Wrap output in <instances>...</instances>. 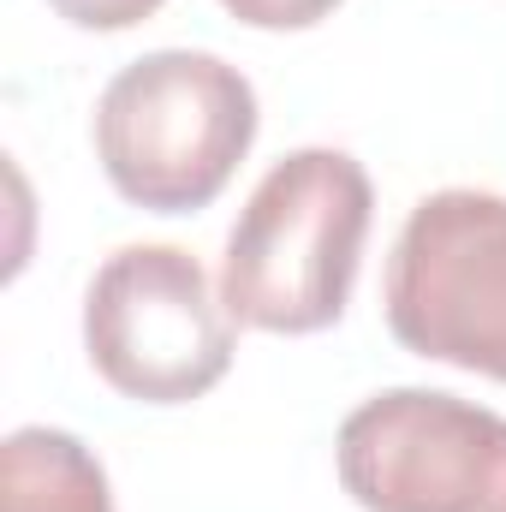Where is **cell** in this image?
<instances>
[{"label":"cell","instance_id":"cell-4","mask_svg":"<svg viewBox=\"0 0 506 512\" xmlns=\"http://www.w3.org/2000/svg\"><path fill=\"white\" fill-rule=\"evenodd\" d=\"M84 352L137 405H191L233 370V310L179 245H126L84 292Z\"/></svg>","mask_w":506,"mask_h":512},{"label":"cell","instance_id":"cell-6","mask_svg":"<svg viewBox=\"0 0 506 512\" xmlns=\"http://www.w3.org/2000/svg\"><path fill=\"white\" fill-rule=\"evenodd\" d=\"M0 512H114V489L78 435L30 423L0 441Z\"/></svg>","mask_w":506,"mask_h":512},{"label":"cell","instance_id":"cell-7","mask_svg":"<svg viewBox=\"0 0 506 512\" xmlns=\"http://www.w3.org/2000/svg\"><path fill=\"white\" fill-rule=\"evenodd\" d=\"M239 24H251V30H310V24H322L340 0H221Z\"/></svg>","mask_w":506,"mask_h":512},{"label":"cell","instance_id":"cell-2","mask_svg":"<svg viewBox=\"0 0 506 512\" xmlns=\"http://www.w3.org/2000/svg\"><path fill=\"white\" fill-rule=\"evenodd\" d=\"M256 90L203 48H155L120 66L96 102L108 185L149 215L209 209L256 143Z\"/></svg>","mask_w":506,"mask_h":512},{"label":"cell","instance_id":"cell-8","mask_svg":"<svg viewBox=\"0 0 506 512\" xmlns=\"http://www.w3.org/2000/svg\"><path fill=\"white\" fill-rule=\"evenodd\" d=\"M48 6L78 30H131L161 12V0H48Z\"/></svg>","mask_w":506,"mask_h":512},{"label":"cell","instance_id":"cell-5","mask_svg":"<svg viewBox=\"0 0 506 512\" xmlns=\"http://www.w3.org/2000/svg\"><path fill=\"white\" fill-rule=\"evenodd\" d=\"M364 512H506V417L441 387H387L334 441Z\"/></svg>","mask_w":506,"mask_h":512},{"label":"cell","instance_id":"cell-3","mask_svg":"<svg viewBox=\"0 0 506 512\" xmlns=\"http://www.w3.org/2000/svg\"><path fill=\"white\" fill-rule=\"evenodd\" d=\"M381 304L405 352L506 382V197H423L393 239Z\"/></svg>","mask_w":506,"mask_h":512},{"label":"cell","instance_id":"cell-1","mask_svg":"<svg viewBox=\"0 0 506 512\" xmlns=\"http://www.w3.org/2000/svg\"><path fill=\"white\" fill-rule=\"evenodd\" d=\"M376 185L346 149H292L256 179L221 256V304L262 334L334 328L352 304Z\"/></svg>","mask_w":506,"mask_h":512}]
</instances>
